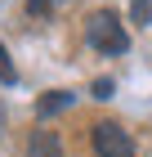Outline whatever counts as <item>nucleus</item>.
I'll return each instance as SVG.
<instances>
[{
  "instance_id": "nucleus-1",
  "label": "nucleus",
  "mask_w": 152,
  "mask_h": 157,
  "mask_svg": "<svg viewBox=\"0 0 152 157\" xmlns=\"http://www.w3.org/2000/svg\"><path fill=\"white\" fill-rule=\"evenodd\" d=\"M85 40H90L98 54H125V49H130V36H125V27H121V18H117L112 9L90 13V23H85Z\"/></svg>"
},
{
  "instance_id": "nucleus-2",
  "label": "nucleus",
  "mask_w": 152,
  "mask_h": 157,
  "mask_svg": "<svg viewBox=\"0 0 152 157\" xmlns=\"http://www.w3.org/2000/svg\"><path fill=\"white\" fill-rule=\"evenodd\" d=\"M94 153L98 157H134V139L117 121H98L94 126Z\"/></svg>"
},
{
  "instance_id": "nucleus-3",
  "label": "nucleus",
  "mask_w": 152,
  "mask_h": 157,
  "mask_svg": "<svg viewBox=\"0 0 152 157\" xmlns=\"http://www.w3.org/2000/svg\"><path fill=\"white\" fill-rule=\"evenodd\" d=\"M32 153H36V157H63L58 135H54V130H36V135H32Z\"/></svg>"
},
{
  "instance_id": "nucleus-4",
  "label": "nucleus",
  "mask_w": 152,
  "mask_h": 157,
  "mask_svg": "<svg viewBox=\"0 0 152 157\" xmlns=\"http://www.w3.org/2000/svg\"><path fill=\"white\" fill-rule=\"evenodd\" d=\"M67 103H72V94H67V90H54V94H45L40 103H36V112H40V117H54V112H63Z\"/></svg>"
},
{
  "instance_id": "nucleus-5",
  "label": "nucleus",
  "mask_w": 152,
  "mask_h": 157,
  "mask_svg": "<svg viewBox=\"0 0 152 157\" xmlns=\"http://www.w3.org/2000/svg\"><path fill=\"white\" fill-rule=\"evenodd\" d=\"M130 13L139 27H152V0H130Z\"/></svg>"
},
{
  "instance_id": "nucleus-6",
  "label": "nucleus",
  "mask_w": 152,
  "mask_h": 157,
  "mask_svg": "<svg viewBox=\"0 0 152 157\" xmlns=\"http://www.w3.org/2000/svg\"><path fill=\"white\" fill-rule=\"evenodd\" d=\"M13 76H18V72H13V63H9V49L0 45V81H5V85H13Z\"/></svg>"
},
{
  "instance_id": "nucleus-7",
  "label": "nucleus",
  "mask_w": 152,
  "mask_h": 157,
  "mask_svg": "<svg viewBox=\"0 0 152 157\" xmlns=\"http://www.w3.org/2000/svg\"><path fill=\"white\" fill-rule=\"evenodd\" d=\"M54 5H58V0H27V9H32V13H49Z\"/></svg>"
},
{
  "instance_id": "nucleus-8",
  "label": "nucleus",
  "mask_w": 152,
  "mask_h": 157,
  "mask_svg": "<svg viewBox=\"0 0 152 157\" xmlns=\"http://www.w3.org/2000/svg\"><path fill=\"white\" fill-rule=\"evenodd\" d=\"M112 94V81H107V76H98V81H94V99H107Z\"/></svg>"
}]
</instances>
